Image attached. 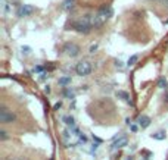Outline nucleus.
<instances>
[{
  "instance_id": "nucleus-1",
  "label": "nucleus",
  "mask_w": 168,
  "mask_h": 160,
  "mask_svg": "<svg viewBox=\"0 0 168 160\" xmlns=\"http://www.w3.org/2000/svg\"><path fill=\"white\" fill-rule=\"evenodd\" d=\"M114 15V9L111 5H103L96 13H93V28H100L109 18H112Z\"/></svg>"
},
{
  "instance_id": "nucleus-2",
  "label": "nucleus",
  "mask_w": 168,
  "mask_h": 160,
  "mask_svg": "<svg viewBox=\"0 0 168 160\" xmlns=\"http://www.w3.org/2000/svg\"><path fill=\"white\" fill-rule=\"evenodd\" d=\"M71 30L80 34H90L93 30V15H84L83 18L74 21L71 24Z\"/></svg>"
},
{
  "instance_id": "nucleus-3",
  "label": "nucleus",
  "mask_w": 168,
  "mask_h": 160,
  "mask_svg": "<svg viewBox=\"0 0 168 160\" xmlns=\"http://www.w3.org/2000/svg\"><path fill=\"white\" fill-rule=\"evenodd\" d=\"M92 71H93V66H92V63H90L88 60H81V62H78L75 65V72H77V75H80V77L90 75Z\"/></svg>"
},
{
  "instance_id": "nucleus-4",
  "label": "nucleus",
  "mask_w": 168,
  "mask_h": 160,
  "mask_svg": "<svg viewBox=\"0 0 168 160\" xmlns=\"http://www.w3.org/2000/svg\"><path fill=\"white\" fill-rule=\"evenodd\" d=\"M16 120V115L14 112H10L7 107H2L0 109V122L2 124H12Z\"/></svg>"
},
{
  "instance_id": "nucleus-5",
  "label": "nucleus",
  "mask_w": 168,
  "mask_h": 160,
  "mask_svg": "<svg viewBox=\"0 0 168 160\" xmlns=\"http://www.w3.org/2000/svg\"><path fill=\"white\" fill-rule=\"evenodd\" d=\"M62 52H65V54H68L69 57H77L80 54V46L75 43H65L62 47Z\"/></svg>"
},
{
  "instance_id": "nucleus-6",
  "label": "nucleus",
  "mask_w": 168,
  "mask_h": 160,
  "mask_svg": "<svg viewBox=\"0 0 168 160\" xmlns=\"http://www.w3.org/2000/svg\"><path fill=\"white\" fill-rule=\"evenodd\" d=\"M33 13H34V6H31V5H21L16 10L18 18H25V16H30Z\"/></svg>"
},
{
  "instance_id": "nucleus-7",
  "label": "nucleus",
  "mask_w": 168,
  "mask_h": 160,
  "mask_svg": "<svg viewBox=\"0 0 168 160\" xmlns=\"http://www.w3.org/2000/svg\"><path fill=\"white\" fill-rule=\"evenodd\" d=\"M127 143H128V140H127V135H121V137H118V138H115V140H114V143H112V147H111V149H112V150L122 149V147H125V145H127Z\"/></svg>"
},
{
  "instance_id": "nucleus-8",
  "label": "nucleus",
  "mask_w": 168,
  "mask_h": 160,
  "mask_svg": "<svg viewBox=\"0 0 168 160\" xmlns=\"http://www.w3.org/2000/svg\"><path fill=\"white\" fill-rule=\"evenodd\" d=\"M150 122H152V119H150L149 116H146V115H141V116H139V119H137V124H139V126H140L141 129L148 128V126L150 125Z\"/></svg>"
},
{
  "instance_id": "nucleus-9",
  "label": "nucleus",
  "mask_w": 168,
  "mask_h": 160,
  "mask_svg": "<svg viewBox=\"0 0 168 160\" xmlns=\"http://www.w3.org/2000/svg\"><path fill=\"white\" fill-rule=\"evenodd\" d=\"M115 95H117L118 98H121V100H124L125 103H128L130 106H133V102H131V97L130 94H128L127 91H122V90H118L117 93H115Z\"/></svg>"
},
{
  "instance_id": "nucleus-10",
  "label": "nucleus",
  "mask_w": 168,
  "mask_h": 160,
  "mask_svg": "<svg viewBox=\"0 0 168 160\" xmlns=\"http://www.w3.org/2000/svg\"><path fill=\"white\" fill-rule=\"evenodd\" d=\"M62 94L65 95L67 98H69V100H74V98H75V94H74L72 88H69V87H63V90H62Z\"/></svg>"
},
{
  "instance_id": "nucleus-11",
  "label": "nucleus",
  "mask_w": 168,
  "mask_h": 160,
  "mask_svg": "<svg viewBox=\"0 0 168 160\" xmlns=\"http://www.w3.org/2000/svg\"><path fill=\"white\" fill-rule=\"evenodd\" d=\"M62 120L65 122V124H67L68 126H71V128H74V126H75V120H74V118H72V116H63V118H62Z\"/></svg>"
},
{
  "instance_id": "nucleus-12",
  "label": "nucleus",
  "mask_w": 168,
  "mask_h": 160,
  "mask_svg": "<svg viewBox=\"0 0 168 160\" xmlns=\"http://www.w3.org/2000/svg\"><path fill=\"white\" fill-rule=\"evenodd\" d=\"M158 87L162 88V90H167V88H168V81H167L164 77L158 78Z\"/></svg>"
},
{
  "instance_id": "nucleus-13",
  "label": "nucleus",
  "mask_w": 168,
  "mask_h": 160,
  "mask_svg": "<svg viewBox=\"0 0 168 160\" xmlns=\"http://www.w3.org/2000/svg\"><path fill=\"white\" fill-rule=\"evenodd\" d=\"M137 60H139V54H133V56H130V57H128V60H127V66H133V65H136V63H137Z\"/></svg>"
},
{
  "instance_id": "nucleus-14",
  "label": "nucleus",
  "mask_w": 168,
  "mask_h": 160,
  "mask_svg": "<svg viewBox=\"0 0 168 160\" xmlns=\"http://www.w3.org/2000/svg\"><path fill=\"white\" fill-rule=\"evenodd\" d=\"M71 84V77H62L59 78V85H62V87H67V85Z\"/></svg>"
},
{
  "instance_id": "nucleus-15",
  "label": "nucleus",
  "mask_w": 168,
  "mask_h": 160,
  "mask_svg": "<svg viewBox=\"0 0 168 160\" xmlns=\"http://www.w3.org/2000/svg\"><path fill=\"white\" fill-rule=\"evenodd\" d=\"M74 3H75V0H63V9L71 10L74 7Z\"/></svg>"
},
{
  "instance_id": "nucleus-16",
  "label": "nucleus",
  "mask_w": 168,
  "mask_h": 160,
  "mask_svg": "<svg viewBox=\"0 0 168 160\" xmlns=\"http://www.w3.org/2000/svg\"><path fill=\"white\" fill-rule=\"evenodd\" d=\"M150 138L153 140H165V132H155V134H150Z\"/></svg>"
},
{
  "instance_id": "nucleus-17",
  "label": "nucleus",
  "mask_w": 168,
  "mask_h": 160,
  "mask_svg": "<svg viewBox=\"0 0 168 160\" xmlns=\"http://www.w3.org/2000/svg\"><path fill=\"white\" fill-rule=\"evenodd\" d=\"M6 140H9V135H7V132L6 131H0V141H6Z\"/></svg>"
},
{
  "instance_id": "nucleus-18",
  "label": "nucleus",
  "mask_w": 168,
  "mask_h": 160,
  "mask_svg": "<svg viewBox=\"0 0 168 160\" xmlns=\"http://www.w3.org/2000/svg\"><path fill=\"white\" fill-rule=\"evenodd\" d=\"M97 47H99V44H97V43L92 44V46H90V50H88V52H90V53H95V52L97 50Z\"/></svg>"
},
{
  "instance_id": "nucleus-19",
  "label": "nucleus",
  "mask_w": 168,
  "mask_h": 160,
  "mask_svg": "<svg viewBox=\"0 0 168 160\" xmlns=\"http://www.w3.org/2000/svg\"><path fill=\"white\" fill-rule=\"evenodd\" d=\"M92 138H93V141H96V143H99V144H102V143H103V140H102V138H99V137H96L95 134L92 135Z\"/></svg>"
},
{
  "instance_id": "nucleus-20",
  "label": "nucleus",
  "mask_w": 168,
  "mask_h": 160,
  "mask_svg": "<svg viewBox=\"0 0 168 160\" xmlns=\"http://www.w3.org/2000/svg\"><path fill=\"white\" fill-rule=\"evenodd\" d=\"M22 52H24L25 54H28V53L31 52V48H30L28 46H24V47H22Z\"/></svg>"
},
{
  "instance_id": "nucleus-21",
  "label": "nucleus",
  "mask_w": 168,
  "mask_h": 160,
  "mask_svg": "<svg viewBox=\"0 0 168 160\" xmlns=\"http://www.w3.org/2000/svg\"><path fill=\"white\" fill-rule=\"evenodd\" d=\"M78 137H80V140H81L83 143H87V137H86L84 134H81V132H80V134H78Z\"/></svg>"
},
{
  "instance_id": "nucleus-22",
  "label": "nucleus",
  "mask_w": 168,
  "mask_h": 160,
  "mask_svg": "<svg viewBox=\"0 0 168 160\" xmlns=\"http://www.w3.org/2000/svg\"><path fill=\"white\" fill-rule=\"evenodd\" d=\"M61 107H62V102H58V103L53 106V110H59Z\"/></svg>"
},
{
  "instance_id": "nucleus-23",
  "label": "nucleus",
  "mask_w": 168,
  "mask_h": 160,
  "mask_svg": "<svg viewBox=\"0 0 168 160\" xmlns=\"http://www.w3.org/2000/svg\"><path fill=\"white\" fill-rule=\"evenodd\" d=\"M99 149V143H95L93 145H92V151H96Z\"/></svg>"
},
{
  "instance_id": "nucleus-24",
  "label": "nucleus",
  "mask_w": 168,
  "mask_h": 160,
  "mask_svg": "<svg viewBox=\"0 0 168 160\" xmlns=\"http://www.w3.org/2000/svg\"><path fill=\"white\" fill-rule=\"evenodd\" d=\"M115 66H117V68H122V62H121V60H115Z\"/></svg>"
},
{
  "instance_id": "nucleus-25",
  "label": "nucleus",
  "mask_w": 168,
  "mask_h": 160,
  "mask_svg": "<svg viewBox=\"0 0 168 160\" xmlns=\"http://www.w3.org/2000/svg\"><path fill=\"white\" fill-rule=\"evenodd\" d=\"M164 102H165V103H168V88L165 90V94H164Z\"/></svg>"
},
{
  "instance_id": "nucleus-26",
  "label": "nucleus",
  "mask_w": 168,
  "mask_h": 160,
  "mask_svg": "<svg viewBox=\"0 0 168 160\" xmlns=\"http://www.w3.org/2000/svg\"><path fill=\"white\" fill-rule=\"evenodd\" d=\"M34 71H35V72H43V71H44V68H43V66H35V69H34Z\"/></svg>"
},
{
  "instance_id": "nucleus-27",
  "label": "nucleus",
  "mask_w": 168,
  "mask_h": 160,
  "mask_svg": "<svg viewBox=\"0 0 168 160\" xmlns=\"http://www.w3.org/2000/svg\"><path fill=\"white\" fill-rule=\"evenodd\" d=\"M130 129H131V132H136L137 131V126L136 125H130Z\"/></svg>"
},
{
  "instance_id": "nucleus-28",
  "label": "nucleus",
  "mask_w": 168,
  "mask_h": 160,
  "mask_svg": "<svg viewBox=\"0 0 168 160\" xmlns=\"http://www.w3.org/2000/svg\"><path fill=\"white\" fill-rule=\"evenodd\" d=\"M63 137L68 138V137H69V132H68V131H65V132H63Z\"/></svg>"
},
{
  "instance_id": "nucleus-29",
  "label": "nucleus",
  "mask_w": 168,
  "mask_h": 160,
  "mask_svg": "<svg viewBox=\"0 0 168 160\" xmlns=\"http://www.w3.org/2000/svg\"><path fill=\"white\" fill-rule=\"evenodd\" d=\"M44 91H46V93H47V94H49V93H50V87H49V85H47V87H46V88H44Z\"/></svg>"
},
{
  "instance_id": "nucleus-30",
  "label": "nucleus",
  "mask_w": 168,
  "mask_h": 160,
  "mask_svg": "<svg viewBox=\"0 0 168 160\" xmlns=\"http://www.w3.org/2000/svg\"><path fill=\"white\" fill-rule=\"evenodd\" d=\"M164 3H165V6H167V9H168V0H164Z\"/></svg>"
},
{
  "instance_id": "nucleus-31",
  "label": "nucleus",
  "mask_w": 168,
  "mask_h": 160,
  "mask_svg": "<svg viewBox=\"0 0 168 160\" xmlns=\"http://www.w3.org/2000/svg\"><path fill=\"white\" fill-rule=\"evenodd\" d=\"M128 160H133V157H130V159H128Z\"/></svg>"
},
{
  "instance_id": "nucleus-32",
  "label": "nucleus",
  "mask_w": 168,
  "mask_h": 160,
  "mask_svg": "<svg viewBox=\"0 0 168 160\" xmlns=\"http://www.w3.org/2000/svg\"><path fill=\"white\" fill-rule=\"evenodd\" d=\"M165 24H168V19H167V21H165Z\"/></svg>"
},
{
  "instance_id": "nucleus-33",
  "label": "nucleus",
  "mask_w": 168,
  "mask_h": 160,
  "mask_svg": "<svg viewBox=\"0 0 168 160\" xmlns=\"http://www.w3.org/2000/svg\"><path fill=\"white\" fill-rule=\"evenodd\" d=\"M50 160H53V159H50Z\"/></svg>"
}]
</instances>
